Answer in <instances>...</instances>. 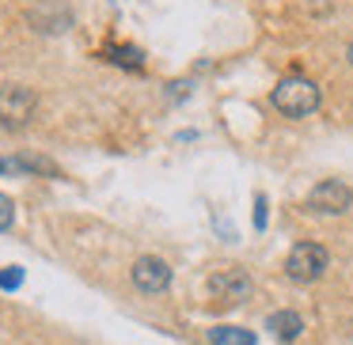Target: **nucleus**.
I'll use <instances>...</instances> for the list:
<instances>
[{"label": "nucleus", "mask_w": 353, "mask_h": 345, "mask_svg": "<svg viewBox=\"0 0 353 345\" xmlns=\"http://www.w3.org/2000/svg\"><path fill=\"white\" fill-rule=\"evenodd\" d=\"M345 57H350V65H353V42H350V50H345Z\"/></svg>", "instance_id": "nucleus-11"}, {"label": "nucleus", "mask_w": 353, "mask_h": 345, "mask_svg": "<svg viewBox=\"0 0 353 345\" xmlns=\"http://www.w3.org/2000/svg\"><path fill=\"white\" fill-rule=\"evenodd\" d=\"M327 266H330V254H327V247H319V243H296L289 251V258H285V273L300 284L319 281V277L327 273Z\"/></svg>", "instance_id": "nucleus-2"}, {"label": "nucleus", "mask_w": 353, "mask_h": 345, "mask_svg": "<svg viewBox=\"0 0 353 345\" xmlns=\"http://www.w3.org/2000/svg\"><path fill=\"white\" fill-rule=\"evenodd\" d=\"M0 284H8V289H16V284H19V273H16V269H12V273H4V281H0Z\"/></svg>", "instance_id": "nucleus-10"}, {"label": "nucleus", "mask_w": 353, "mask_h": 345, "mask_svg": "<svg viewBox=\"0 0 353 345\" xmlns=\"http://www.w3.org/2000/svg\"><path fill=\"white\" fill-rule=\"evenodd\" d=\"M130 277H133V284H137L141 292H148V296H160V292H168V284H171V266H168L163 258L145 254V258L133 262Z\"/></svg>", "instance_id": "nucleus-5"}, {"label": "nucleus", "mask_w": 353, "mask_h": 345, "mask_svg": "<svg viewBox=\"0 0 353 345\" xmlns=\"http://www.w3.org/2000/svg\"><path fill=\"white\" fill-rule=\"evenodd\" d=\"M353 205V190L338 178H323L312 194H307V209L312 213H323V216H338Z\"/></svg>", "instance_id": "nucleus-4"}, {"label": "nucleus", "mask_w": 353, "mask_h": 345, "mask_svg": "<svg viewBox=\"0 0 353 345\" xmlns=\"http://www.w3.org/2000/svg\"><path fill=\"white\" fill-rule=\"evenodd\" d=\"M209 342L213 345H254V334H247V330H239V326H216L213 334H209Z\"/></svg>", "instance_id": "nucleus-8"}, {"label": "nucleus", "mask_w": 353, "mask_h": 345, "mask_svg": "<svg viewBox=\"0 0 353 345\" xmlns=\"http://www.w3.org/2000/svg\"><path fill=\"white\" fill-rule=\"evenodd\" d=\"M251 277L243 273V269H221V273H213L209 277V292H213L221 304H243L247 296H251Z\"/></svg>", "instance_id": "nucleus-6"}, {"label": "nucleus", "mask_w": 353, "mask_h": 345, "mask_svg": "<svg viewBox=\"0 0 353 345\" xmlns=\"http://www.w3.org/2000/svg\"><path fill=\"white\" fill-rule=\"evenodd\" d=\"M266 330L274 337H281V342H296L300 330H304V319H300L296 311H274L266 319Z\"/></svg>", "instance_id": "nucleus-7"}, {"label": "nucleus", "mask_w": 353, "mask_h": 345, "mask_svg": "<svg viewBox=\"0 0 353 345\" xmlns=\"http://www.w3.org/2000/svg\"><path fill=\"white\" fill-rule=\"evenodd\" d=\"M270 103H274V110L285 118H307V114L319 110V87L307 76H285L281 84L274 87Z\"/></svg>", "instance_id": "nucleus-1"}, {"label": "nucleus", "mask_w": 353, "mask_h": 345, "mask_svg": "<svg viewBox=\"0 0 353 345\" xmlns=\"http://www.w3.org/2000/svg\"><path fill=\"white\" fill-rule=\"evenodd\" d=\"M34 107H39V99H34L31 87L4 84L0 87V129H19V125H27Z\"/></svg>", "instance_id": "nucleus-3"}, {"label": "nucleus", "mask_w": 353, "mask_h": 345, "mask_svg": "<svg viewBox=\"0 0 353 345\" xmlns=\"http://www.w3.org/2000/svg\"><path fill=\"white\" fill-rule=\"evenodd\" d=\"M12 220H16V209H12V198H4L0 194V231H8Z\"/></svg>", "instance_id": "nucleus-9"}]
</instances>
